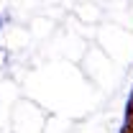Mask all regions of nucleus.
<instances>
[{
  "mask_svg": "<svg viewBox=\"0 0 133 133\" xmlns=\"http://www.w3.org/2000/svg\"><path fill=\"white\" fill-rule=\"evenodd\" d=\"M131 133H133V128H131Z\"/></svg>",
  "mask_w": 133,
  "mask_h": 133,
  "instance_id": "1",
  "label": "nucleus"
}]
</instances>
